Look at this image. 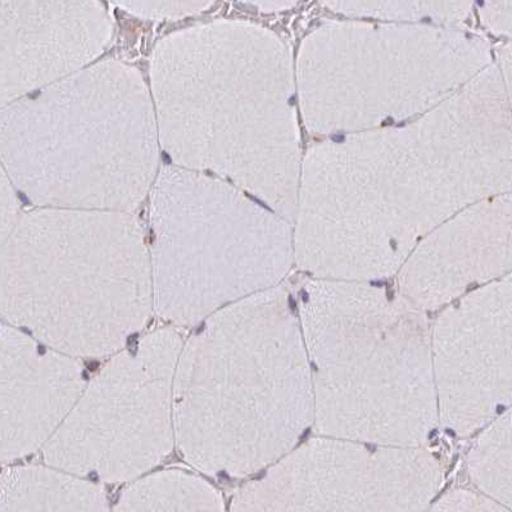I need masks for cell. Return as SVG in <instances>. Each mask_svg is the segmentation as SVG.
<instances>
[{
  "instance_id": "cell-16",
  "label": "cell",
  "mask_w": 512,
  "mask_h": 512,
  "mask_svg": "<svg viewBox=\"0 0 512 512\" xmlns=\"http://www.w3.org/2000/svg\"><path fill=\"white\" fill-rule=\"evenodd\" d=\"M83 376L85 380H89V375L86 373V371H84Z\"/></svg>"
},
{
  "instance_id": "cell-6",
  "label": "cell",
  "mask_w": 512,
  "mask_h": 512,
  "mask_svg": "<svg viewBox=\"0 0 512 512\" xmlns=\"http://www.w3.org/2000/svg\"><path fill=\"white\" fill-rule=\"evenodd\" d=\"M482 452L484 486L512 507V409L489 430Z\"/></svg>"
},
{
  "instance_id": "cell-9",
  "label": "cell",
  "mask_w": 512,
  "mask_h": 512,
  "mask_svg": "<svg viewBox=\"0 0 512 512\" xmlns=\"http://www.w3.org/2000/svg\"><path fill=\"white\" fill-rule=\"evenodd\" d=\"M139 334L131 335L128 339V348L133 355H137Z\"/></svg>"
},
{
  "instance_id": "cell-13",
  "label": "cell",
  "mask_w": 512,
  "mask_h": 512,
  "mask_svg": "<svg viewBox=\"0 0 512 512\" xmlns=\"http://www.w3.org/2000/svg\"><path fill=\"white\" fill-rule=\"evenodd\" d=\"M219 477L220 478H225V479H228V480L230 479L229 475L226 474L225 471H221V473L219 474Z\"/></svg>"
},
{
  "instance_id": "cell-14",
  "label": "cell",
  "mask_w": 512,
  "mask_h": 512,
  "mask_svg": "<svg viewBox=\"0 0 512 512\" xmlns=\"http://www.w3.org/2000/svg\"><path fill=\"white\" fill-rule=\"evenodd\" d=\"M45 352H47V350H45V347L39 346V355H44Z\"/></svg>"
},
{
  "instance_id": "cell-1",
  "label": "cell",
  "mask_w": 512,
  "mask_h": 512,
  "mask_svg": "<svg viewBox=\"0 0 512 512\" xmlns=\"http://www.w3.org/2000/svg\"><path fill=\"white\" fill-rule=\"evenodd\" d=\"M509 192L512 112L491 65L414 121L311 148L302 216L317 261L394 266L457 212Z\"/></svg>"
},
{
  "instance_id": "cell-2",
  "label": "cell",
  "mask_w": 512,
  "mask_h": 512,
  "mask_svg": "<svg viewBox=\"0 0 512 512\" xmlns=\"http://www.w3.org/2000/svg\"><path fill=\"white\" fill-rule=\"evenodd\" d=\"M489 44L455 26L329 21L301 53L308 129L359 133L414 119L492 65Z\"/></svg>"
},
{
  "instance_id": "cell-3",
  "label": "cell",
  "mask_w": 512,
  "mask_h": 512,
  "mask_svg": "<svg viewBox=\"0 0 512 512\" xmlns=\"http://www.w3.org/2000/svg\"><path fill=\"white\" fill-rule=\"evenodd\" d=\"M416 258L468 262L471 279L512 270V192L473 203L444 221Z\"/></svg>"
},
{
  "instance_id": "cell-7",
  "label": "cell",
  "mask_w": 512,
  "mask_h": 512,
  "mask_svg": "<svg viewBox=\"0 0 512 512\" xmlns=\"http://www.w3.org/2000/svg\"><path fill=\"white\" fill-rule=\"evenodd\" d=\"M478 4L487 29L512 39V0H478Z\"/></svg>"
},
{
  "instance_id": "cell-15",
  "label": "cell",
  "mask_w": 512,
  "mask_h": 512,
  "mask_svg": "<svg viewBox=\"0 0 512 512\" xmlns=\"http://www.w3.org/2000/svg\"><path fill=\"white\" fill-rule=\"evenodd\" d=\"M21 330L26 334L33 335V333H31L30 330H27V328H21Z\"/></svg>"
},
{
  "instance_id": "cell-5",
  "label": "cell",
  "mask_w": 512,
  "mask_h": 512,
  "mask_svg": "<svg viewBox=\"0 0 512 512\" xmlns=\"http://www.w3.org/2000/svg\"><path fill=\"white\" fill-rule=\"evenodd\" d=\"M474 0H323L344 16L387 22H432L455 26L469 16Z\"/></svg>"
},
{
  "instance_id": "cell-4",
  "label": "cell",
  "mask_w": 512,
  "mask_h": 512,
  "mask_svg": "<svg viewBox=\"0 0 512 512\" xmlns=\"http://www.w3.org/2000/svg\"><path fill=\"white\" fill-rule=\"evenodd\" d=\"M475 310V402L479 420L512 402V275L479 297Z\"/></svg>"
},
{
  "instance_id": "cell-10",
  "label": "cell",
  "mask_w": 512,
  "mask_h": 512,
  "mask_svg": "<svg viewBox=\"0 0 512 512\" xmlns=\"http://www.w3.org/2000/svg\"><path fill=\"white\" fill-rule=\"evenodd\" d=\"M86 366H88L89 371H95V370H98L99 362H88V364H86Z\"/></svg>"
},
{
  "instance_id": "cell-12",
  "label": "cell",
  "mask_w": 512,
  "mask_h": 512,
  "mask_svg": "<svg viewBox=\"0 0 512 512\" xmlns=\"http://www.w3.org/2000/svg\"><path fill=\"white\" fill-rule=\"evenodd\" d=\"M206 328V324L203 323L201 326H199L198 330H197V334H201L203 332V330H205Z\"/></svg>"
},
{
  "instance_id": "cell-8",
  "label": "cell",
  "mask_w": 512,
  "mask_h": 512,
  "mask_svg": "<svg viewBox=\"0 0 512 512\" xmlns=\"http://www.w3.org/2000/svg\"><path fill=\"white\" fill-rule=\"evenodd\" d=\"M498 61H500V69L498 70H500L502 83H504L512 112V42L502 45L500 51H498Z\"/></svg>"
},
{
  "instance_id": "cell-11",
  "label": "cell",
  "mask_w": 512,
  "mask_h": 512,
  "mask_svg": "<svg viewBox=\"0 0 512 512\" xmlns=\"http://www.w3.org/2000/svg\"><path fill=\"white\" fill-rule=\"evenodd\" d=\"M89 478L93 480V482H98V474L93 471V473L89 474Z\"/></svg>"
}]
</instances>
